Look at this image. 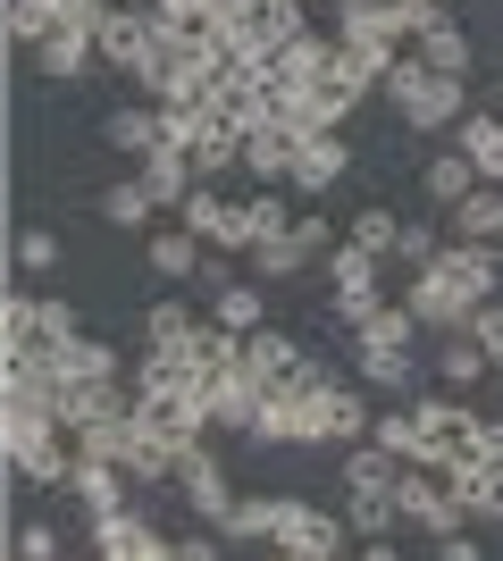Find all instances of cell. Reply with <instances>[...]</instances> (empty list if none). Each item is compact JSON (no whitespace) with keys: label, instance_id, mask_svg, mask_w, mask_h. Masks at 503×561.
<instances>
[{"label":"cell","instance_id":"1","mask_svg":"<svg viewBox=\"0 0 503 561\" xmlns=\"http://www.w3.org/2000/svg\"><path fill=\"white\" fill-rule=\"evenodd\" d=\"M0 445H9V469H18L25 486H68V478H76V436L59 427L50 394L0 402Z\"/></svg>","mask_w":503,"mask_h":561},{"label":"cell","instance_id":"2","mask_svg":"<svg viewBox=\"0 0 503 561\" xmlns=\"http://www.w3.org/2000/svg\"><path fill=\"white\" fill-rule=\"evenodd\" d=\"M386 101L403 110V126H420V135H454L461 117H470V93H461V76L428 68L420 50H403L395 68H386Z\"/></svg>","mask_w":503,"mask_h":561},{"label":"cell","instance_id":"3","mask_svg":"<svg viewBox=\"0 0 503 561\" xmlns=\"http://www.w3.org/2000/svg\"><path fill=\"white\" fill-rule=\"evenodd\" d=\"M403 302L420 310V328H436V335H445V328H470V319H479V302H495V294H479V285L461 277L454 260L436 252L428 268H411V294H403Z\"/></svg>","mask_w":503,"mask_h":561},{"label":"cell","instance_id":"4","mask_svg":"<svg viewBox=\"0 0 503 561\" xmlns=\"http://www.w3.org/2000/svg\"><path fill=\"white\" fill-rule=\"evenodd\" d=\"M328 294H335V319H344V328H361V319L386 302V252H369V243H353V234H344V243L328 252Z\"/></svg>","mask_w":503,"mask_h":561},{"label":"cell","instance_id":"5","mask_svg":"<svg viewBox=\"0 0 503 561\" xmlns=\"http://www.w3.org/2000/svg\"><path fill=\"white\" fill-rule=\"evenodd\" d=\"M268 545L294 561H335L344 545H353V519L319 512V503H302V494H277V528H268Z\"/></svg>","mask_w":503,"mask_h":561},{"label":"cell","instance_id":"6","mask_svg":"<svg viewBox=\"0 0 503 561\" xmlns=\"http://www.w3.org/2000/svg\"><path fill=\"white\" fill-rule=\"evenodd\" d=\"M335 43L353 50L378 84H386V68L403 59V34H395V9H386V0H335Z\"/></svg>","mask_w":503,"mask_h":561},{"label":"cell","instance_id":"7","mask_svg":"<svg viewBox=\"0 0 503 561\" xmlns=\"http://www.w3.org/2000/svg\"><path fill=\"white\" fill-rule=\"evenodd\" d=\"M135 427H144L151 445L185 453V445L210 436V402L202 394H168V386H135Z\"/></svg>","mask_w":503,"mask_h":561},{"label":"cell","instance_id":"8","mask_svg":"<svg viewBox=\"0 0 503 561\" xmlns=\"http://www.w3.org/2000/svg\"><path fill=\"white\" fill-rule=\"evenodd\" d=\"M243 377H252L261 394H286V386H319V360L294 344V335L252 328V335H243Z\"/></svg>","mask_w":503,"mask_h":561},{"label":"cell","instance_id":"9","mask_svg":"<svg viewBox=\"0 0 503 561\" xmlns=\"http://www.w3.org/2000/svg\"><path fill=\"white\" fill-rule=\"evenodd\" d=\"M411 420H420V461L445 469L461 445H470L479 411H470V402H461V386H454V394H420V402H411Z\"/></svg>","mask_w":503,"mask_h":561},{"label":"cell","instance_id":"10","mask_svg":"<svg viewBox=\"0 0 503 561\" xmlns=\"http://www.w3.org/2000/svg\"><path fill=\"white\" fill-rule=\"evenodd\" d=\"M84 528H93V553L101 561H176V537H160V528H151L144 512H93L84 519Z\"/></svg>","mask_w":503,"mask_h":561},{"label":"cell","instance_id":"11","mask_svg":"<svg viewBox=\"0 0 503 561\" xmlns=\"http://www.w3.org/2000/svg\"><path fill=\"white\" fill-rule=\"evenodd\" d=\"M101 68H118L126 84H144L151 68V0H110V18H101Z\"/></svg>","mask_w":503,"mask_h":561},{"label":"cell","instance_id":"12","mask_svg":"<svg viewBox=\"0 0 503 561\" xmlns=\"http://www.w3.org/2000/svg\"><path fill=\"white\" fill-rule=\"evenodd\" d=\"M176 486H185V512L202 519V528H227V512L243 503V494L227 486V461H210L202 445H185V453H176Z\"/></svg>","mask_w":503,"mask_h":561},{"label":"cell","instance_id":"13","mask_svg":"<svg viewBox=\"0 0 503 561\" xmlns=\"http://www.w3.org/2000/svg\"><path fill=\"white\" fill-rule=\"evenodd\" d=\"M369 93H378V76L361 68L353 50H335L328 68H319V84H311V110H319V126H344V117H353Z\"/></svg>","mask_w":503,"mask_h":561},{"label":"cell","instance_id":"14","mask_svg":"<svg viewBox=\"0 0 503 561\" xmlns=\"http://www.w3.org/2000/svg\"><path fill=\"white\" fill-rule=\"evenodd\" d=\"M445 478H454V494H461L470 519H503V461H479V453L461 445L454 461H445Z\"/></svg>","mask_w":503,"mask_h":561},{"label":"cell","instance_id":"15","mask_svg":"<svg viewBox=\"0 0 503 561\" xmlns=\"http://www.w3.org/2000/svg\"><path fill=\"white\" fill-rule=\"evenodd\" d=\"M101 59V34L93 25H50L43 43H34V68L50 76V84H68V76H84Z\"/></svg>","mask_w":503,"mask_h":561},{"label":"cell","instance_id":"16","mask_svg":"<svg viewBox=\"0 0 503 561\" xmlns=\"http://www.w3.org/2000/svg\"><path fill=\"white\" fill-rule=\"evenodd\" d=\"M126 478H135V469L110 461V453H76V478H68V486H76V503H84V519H93V512H118V503H126Z\"/></svg>","mask_w":503,"mask_h":561},{"label":"cell","instance_id":"17","mask_svg":"<svg viewBox=\"0 0 503 561\" xmlns=\"http://www.w3.org/2000/svg\"><path fill=\"white\" fill-rule=\"evenodd\" d=\"M202 402H210V427H227V436H252V420H261V386H252L243 369L210 377V386H202Z\"/></svg>","mask_w":503,"mask_h":561},{"label":"cell","instance_id":"18","mask_svg":"<svg viewBox=\"0 0 503 561\" xmlns=\"http://www.w3.org/2000/svg\"><path fill=\"white\" fill-rule=\"evenodd\" d=\"M50 360V386H84V377H118V352L101 335H68V344H43Z\"/></svg>","mask_w":503,"mask_h":561},{"label":"cell","instance_id":"19","mask_svg":"<svg viewBox=\"0 0 503 561\" xmlns=\"http://www.w3.org/2000/svg\"><path fill=\"white\" fill-rule=\"evenodd\" d=\"M344 168H353L344 135H335V126H319V135H302V151H294V193H328Z\"/></svg>","mask_w":503,"mask_h":561},{"label":"cell","instance_id":"20","mask_svg":"<svg viewBox=\"0 0 503 561\" xmlns=\"http://www.w3.org/2000/svg\"><path fill=\"white\" fill-rule=\"evenodd\" d=\"M151 277H168V285H185V277H202V260H210V243H202V234L185 227V218H176V227L168 234H151Z\"/></svg>","mask_w":503,"mask_h":561},{"label":"cell","instance_id":"21","mask_svg":"<svg viewBox=\"0 0 503 561\" xmlns=\"http://www.w3.org/2000/svg\"><path fill=\"white\" fill-rule=\"evenodd\" d=\"M294 151H302V135H286V126H252L243 135V168L261 185H294Z\"/></svg>","mask_w":503,"mask_h":561},{"label":"cell","instance_id":"22","mask_svg":"<svg viewBox=\"0 0 503 561\" xmlns=\"http://www.w3.org/2000/svg\"><path fill=\"white\" fill-rule=\"evenodd\" d=\"M353 360H361V386H378V394H411L420 386L411 344H353Z\"/></svg>","mask_w":503,"mask_h":561},{"label":"cell","instance_id":"23","mask_svg":"<svg viewBox=\"0 0 503 561\" xmlns=\"http://www.w3.org/2000/svg\"><path fill=\"white\" fill-rule=\"evenodd\" d=\"M454 142L470 151V168H479L487 185H503V110H470L454 126Z\"/></svg>","mask_w":503,"mask_h":561},{"label":"cell","instance_id":"24","mask_svg":"<svg viewBox=\"0 0 503 561\" xmlns=\"http://www.w3.org/2000/svg\"><path fill=\"white\" fill-rule=\"evenodd\" d=\"M319 411H328V445H361V436H369V420H378V411H369V394H361V386H344V377H328Z\"/></svg>","mask_w":503,"mask_h":561},{"label":"cell","instance_id":"25","mask_svg":"<svg viewBox=\"0 0 503 561\" xmlns=\"http://www.w3.org/2000/svg\"><path fill=\"white\" fill-rule=\"evenodd\" d=\"M470 185H487V176H479V168H470V151H461V142H454V151H436V160L420 168V193H428L436 210H454V202H461V193H470Z\"/></svg>","mask_w":503,"mask_h":561},{"label":"cell","instance_id":"26","mask_svg":"<svg viewBox=\"0 0 503 561\" xmlns=\"http://www.w3.org/2000/svg\"><path fill=\"white\" fill-rule=\"evenodd\" d=\"M487 369H495V360H487V344L470 328H445V335H436V377H445V386H479Z\"/></svg>","mask_w":503,"mask_h":561},{"label":"cell","instance_id":"27","mask_svg":"<svg viewBox=\"0 0 503 561\" xmlns=\"http://www.w3.org/2000/svg\"><path fill=\"white\" fill-rule=\"evenodd\" d=\"M311 234H302V227H286V234H268V243H252V277H268V285H277V277H302V268H311Z\"/></svg>","mask_w":503,"mask_h":561},{"label":"cell","instance_id":"28","mask_svg":"<svg viewBox=\"0 0 503 561\" xmlns=\"http://www.w3.org/2000/svg\"><path fill=\"white\" fill-rule=\"evenodd\" d=\"M210 319H218V328H236V335L268 328V302H261V285H252V277H227V285L210 294Z\"/></svg>","mask_w":503,"mask_h":561},{"label":"cell","instance_id":"29","mask_svg":"<svg viewBox=\"0 0 503 561\" xmlns=\"http://www.w3.org/2000/svg\"><path fill=\"white\" fill-rule=\"evenodd\" d=\"M344 519H353V537H386V528H403V503L395 486H344Z\"/></svg>","mask_w":503,"mask_h":561},{"label":"cell","instance_id":"30","mask_svg":"<svg viewBox=\"0 0 503 561\" xmlns=\"http://www.w3.org/2000/svg\"><path fill=\"white\" fill-rule=\"evenodd\" d=\"M101 135H110V151H135V160H144L151 142H160V110H144V101H118V110L101 117Z\"/></svg>","mask_w":503,"mask_h":561},{"label":"cell","instance_id":"31","mask_svg":"<svg viewBox=\"0 0 503 561\" xmlns=\"http://www.w3.org/2000/svg\"><path fill=\"white\" fill-rule=\"evenodd\" d=\"M411 50H420L428 68H445V76H470V34L454 25V9H445V18H436V25H428V34H420Z\"/></svg>","mask_w":503,"mask_h":561},{"label":"cell","instance_id":"32","mask_svg":"<svg viewBox=\"0 0 503 561\" xmlns=\"http://www.w3.org/2000/svg\"><path fill=\"white\" fill-rule=\"evenodd\" d=\"M403 478V461L378 445V436H361V445H344V486H395Z\"/></svg>","mask_w":503,"mask_h":561},{"label":"cell","instance_id":"33","mask_svg":"<svg viewBox=\"0 0 503 561\" xmlns=\"http://www.w3.org/2000/svg\"><path fill=\"white\" fill-rule=\"evenodd\" d=\"M151 210H160V202H151V185H144V176H126V185H110V193H101V227H118V234H135Z\"/></svg>","mask_w":503,"mask_h":561},{"label":"cell","instance_id":"34","mask_svg":"<svg viewBox=\"0 0 503 561\" xmlns=\"http://www.w3.org/2000/svg\"><path fill=\"white\" fill-rule=\"evenodd\" d=\"M445 218H454V234H503V185H470Z\"/></svg>","mask_w":503,"mask_h":561},{"label":"cell","instance_id":"35","mask_svg":"<svg viewBox=\"0 0 503 561\" xmlns=\"http://www.w3.org/2000/svg\"><path fill=\"white\" fill-rule=\"evenodd\" d=\"M268 528H277V494H243L218 537H227V545H268Z\"/></svg>","mask_w":503,"mask_h":561},{"label":"cell","instance_id":"36","mask_svg":"<svg viewBox=\"0 0 503 561\" xmlns=\"http://www.w3.org/2000/svg\"><path fill=\"white\" fill-rule=\"evenodd\" d=\"M0 344H9V352L43 344V302H34V294H9V302H0Z\"/></svg>","mask_w":503,"mask_h":561},{"label":"cell","instance_id":"37","mask_svg":"<svg viewBox=\"0 0 503 561\" xmlns=\"http://www.w3.org/2000/svg\"><path fill=\"white\" fill-rule=\"evenodd\" d=\"M59 18H68V0H9V43H25V50H34V43H43V34H50Z\"/></svg>","mask_w":503,"mask_h":561},{"label":"cell","instance_id":"38","mask_svg":"<svg viewBox=\"0 0 503 561\" xmlns=\"http://www.w3.org/2000/svg\"><path fill=\"white\" fill-rule=\"evenodd\" d=\"M202 328H210V319H193L185 302H151L144 310V335H151V344H193Z\"/></svg>","mask_w":503,"mask_h":561},{"label":"cell","instance_id":"39","mask_svg":"<svg viewBox=\"0 0 503 561\" xmlns=\"http://www.w3.org/2000/svg\"><path fill=\"white\" fill-rule=\"evenodd\" d=\"M286 193H294V185H261L252 202H243V218H252V243H268V234H286V227H294Z\"/></svg>","mask_w":503,"mask_h":561},{"label":"cell","instance_id":"40","mask_svg":"<svg viewBox=\"0 0 503 561\" xmlns=\"http://www.w3.org/2000/svg\"><path fill=\"white\" fill-rule=\"evenodd\" d=\"M59 260H68V243H59L50 227H25V234H18V277H50Z\"/></svg>","mask_w":503,"mask_h":561},{"label":"cell","instance_id":"41","mask_svg":"<svg viewBox=\"0 0 503 561\" xmlns=\"http://www.w3.org/2000/svg\"><path fill=\"white\" fill-rule=\"evenodd\" d=\"M369 436H378L395 461H420V420H411V402H403V411H378V420H369Z\"/></svg>","mask_w":503,"mask_h":561},{"label":"cell","instance_id":"42","mask_svg":"<svg viewBox=\"0 0 503 561\" xmlns=\"http://www.w3.org/2000/svg\"><path fill=\"white\" fill-rule=\"evenodd\" d=\"M353 243H369V252H395V243H403V218L386 210V202H369V210L353 218Z\"/></svg>","mask_w":503,"mask_h":561},{"label":"cell","instance_id":"43","mask_svg":"<svg viewBox=\"0 0 503 561\" xmlns=\"http://www.w3.org/2000/svg\"><path fill=\"white\" fill-rule=\"evenodd\" d=\"M9 553H18V561H59V528H43V519H25L18 537H9Z\"/></svg>","mask_w":503,"mask_h":561},{"label":"cell","instance_id":"44","mask_svg":"<svg viewBox=\"0 0 503 561\" xmlns=\"http://www.w3.org/2000/svg\"><path fill=\"white\" fill-rule=\"evenodd\" d=\"M436 252H445V234H436V227H403V243H395V260H403V268H428Z\"/></svg>","mask_w":503,"mask_h":561},{"label":"cell","instance_id":"45","mask_svg":"<svg viewBox=\"0 0 503 561\" xmlns=\"http://www.w3.org/2000/svg\"><path fill=\"white\" fill-rule=\"evenodd\" d=\"M68 335H84V328H76V302L43 294V344H68Z\"/></svg>","mask_w":503,"mask_h":561},{"label":"cell","instance_id":"46","mask_svg":"<svg viewBox=\"0 0 503 561\" xmlns=\"http://www.w3.org/2000/svg\"><path fill=\"white\" fill-rule=\"evenodd\" d=\"M151 18H168V25H185V34H202V25H210V0H151Z\"/></svg>","mask_w":503,"mask_h":561},{"label":"cell","instance_id":"47","mask_svg":"<svg viewBox=\"0 0 503 561\" xmlns=\"http://www.w3.org/2000/svg\"><path fill=\"white\" fill-rule=\"evenodd\" d=\"M470 335L487 344V360L503 369V302H479V319H470Z\"/></svg>","mask_w":503,"mask_h":561},{"label":"cell","instance_id":"48","mask_svg":"<svg viewBox=\"0 0 503 561\" xmlns=\"http://www.w3.org/2000/svg\"><path fill=\"white\" fill-rule=\"evenodd\" d=\"M470 453H479V461H503V420H479V427H470Z\"/></svg>","mask_w":503,"mask_h":561},{"label":"cell","instance_id":"49","mask_svg":"<svg viewBox=\"0 0 503 561\" xmlns=\"http://www.w3.org/2000/svg\"><path fill=\"white\" fill-rule=\"evenodd\" d=\"M218 545L227 537H176V561H218Z\"/></svg>","mask_w":503,"mask_h":561},{"label":"cell","instance_id":"50","mask_svg":"<svg viewBox=\"0 0 503 561\" xmlns=\"http://www.w3.org/2000/svg\"><path fill=\"white\" fill-rule=\"evenodd\" d=\"M445 9H461V0H445Z\"/></svg>","mask_w":503,"mask_h":561}]
</instances>
